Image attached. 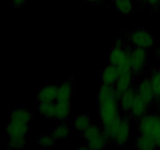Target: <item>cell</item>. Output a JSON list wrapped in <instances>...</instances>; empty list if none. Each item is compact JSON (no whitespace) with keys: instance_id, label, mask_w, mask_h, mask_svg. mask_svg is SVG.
<instances>
[{"instance_id":"obj_9","label":"cell","mask_w":160,"mask_h":150,"mask_svg":"<svg viewBox=\"0 0 160 150\" xmlns=\"http://www.w3.org/2000/svg\"><path fill=\"white\" fill-rule=\"evenodd\" d=\"M149 107L148 105L146 104L145 101L142 98V97L136 94L135 98H134V102H133L132 106H131V112H130L129 119L134 120H138L148 114L149 112Z\"/></svg>"},{"instance_id":"obj_22","label":"cell","mask_w":160,"mask_h":150,"mask_svg":"<svg viewBox=\"0 0 160 150\" xmlns=\"http://www.w3.org/2000/svg\"><path fill=\"white\" fill-rule=\"evenodd\" d=\"M70 128L67 123H61L52 129L51 135L56 140H64L70 138Z\"/></svg>"},{"instance_id":"obj_21","label":"cell","mask_w":160,"mask_h":150,"mask_svg":"<svg viewBox=\"0 0 160 150\" xmlns=\"http://www.w3.org/2000/svg\"><path fill=\"white\" fill-rule=\"evenodd\" d=\"M150 81L155 98H156L160 95V68L153 67L150 71H148Z\"/></svg>"},{"instance_id":"obj_14","label":"cell","mask_w":160,"mask_h":150,"mask_svg":"<svg viewBox=\"0 0 160 150\" xmlns=\"http://www.w3.org/2000/svg\"><path fill=\"white\" fill-rule=\"evenodd\" d=\"M125 49V43L121 38H118L116 40L114 45L112 46V50L109 54V62L111 64L117 66L120 62Z\"/></svg>"},{"instance_id":"obj_17","label":"cell","mask_w":160,"mask_h":150,"mask_svg":"<svg viewBox=\"0 0 160 150\" xmlns=\"http://www.w3.org/2000/svg\"><path fill=\"white\" fill-rule=\"evenodd\" d=\"M56 117L55 119L63 121L69 117L71 111L70 102L56 101Z\"/></svg>"},{"instance_id":"obj_12","label":"cell","mask_w":160,"mask_h":150,"mask_svg":"<svg viewBox=\"0 0 160 150\" xmlns=\"http://www.w3.org/2000/svg\"><path fill=\"white\" fill-rule=\"evenodd\" d=\"M72 79L73 78H67L58 86L56 101H71L74 89Z\"/></svg>"},{"instance_id":"obj_1","label":"cell","mask_w":160,"mask_h":150,"mask_svg":"<svg viewBox=\"0 0 160 150\" xmlns=\"http://www.w3.org/2000/svg\"><path fill=\"white\" fill-rule=\"evenodd\" d=\"M96 106L101 120V127H106L120 112L119 98L114 85H102L96 95Z\"/></svg>"},{"instance_id":"obj_26","label":"cell","mask_w":160,"mask_h":150,"mask_svg":"<svg viewBox=\"0 0 160 150\" xmlns=\"http://www.w3.org/2000/svg\"><path fill=\"white\" fill-rule=\"evenodd\" d=\"M27 145L25 137H11L8 142V148L11 149H22Z\"/></svg>"},{"instance_id":"obj_6","label":"cell","mask_w":160,"mask_h":150,"mask_svg":"<svg viewBox=\"0 0 160 150\" xmlns=\"http://www.w3.org/2000/svg\"><path fill=\"white\" fill-rule=\"evenodd\" d=\"M130 131L129 117L122 115L121 123L113 140V144L116 147L123 148L128 145L130 141Z\"/></svg>"},{"instance_id":"obj_31","label":"cell","mask_w":160,"mask_h":150,"mask_svg":"<svg viewBox=\"0 0 160 150\" xmlns=\"http://www.w3.org/2000/svg\"><path fill=\"white\" fill-rule=\"evenodd\" d=\"M83 1L88 2L92 3V4H100L103 2V0H83Z\"/></svg>"},{"instance_id":"obj_33","label":"cell","mask_w":160,"mask_h":150,"mask_svg":"<svg viewBox=\"0 0 160 150\" xmlns=\"http://www.w3.org/2000/svg\"><path fill=\"white\" fill-rule=\"evenodd\" d=\"M77 149H88V146L87 145H84V146H78L77 147Z\"/></svg>"},{"instance_id":"obj_23","label":"cell","mask_w":160,"mask_h":150,"mask_svg":"<svg viewBox=\"0 0 160 150\" xmlns=\"http://www.w3.org/2000/svg\"><path fill=\"white\" fill-rule=\"evenodd\" d=\"M92 123L89 113H82L77 116L74 120L75 128L81 133L84 132Z\"/></svg>"},{"instance_id":"obj_19","label":"cell","mask_w":160,"mask_h":150,"mask_svg":"<svg viewBox=\"0 0 160 150\" xmlns=\"http://www.w3.org/2000/svg\"><path fill=\"white\" fill-rule=\"evenodd\" d=\"M133 148L139 150H154L157 148L154 140L145 134H140L135 140Z\"/></svg>"},{"instance_id":"obj_8","label":"cell","mask_w":160,"mask_h":150,"mask_svg":"<svg viewBox=\"0 0 160 150\" xmlns=\"http://www.w3.org/2000/svg\"><path fill=\"white\" fill-rule=\"evenodd\" d=\"M135 78L133 75L131 70H125L120 73L117 82L114 84L116 93L119 97L127 89L130 88L132 86L136 85Z\"/></svg>"},{"instance_id":"obj_18","label":"cell","mask_w":160,"mask_h":150,"mask_svg":"<svg viewBox=\"0 0 160 150\" xmlns=\"http://www.w3.org/2000/svg\"><path fill=\"white\" fill-rule=\"evenodd\" d=\"M10 120L29 123L33 120V114L28 108L20 107L11 112Z\"/></svg>"},{"instance_id":"obj_27","label":"cell","mask_w":160,"mask_h":150,"mask_svg":"<svg viewBox=\"0 0 160 150\" xmlns=\"http://www.w3.org/2000/svg\"><path fill=\"white\" fill-rule=\"evenodd\" d=\"M56 139L52 135H43L39 138L37 143L41 148H50L55 146V145H56Z\"/></svg>"},{"instance_id":"obj_34","label":"cell","mask_w":160,"mask_h":150,"mask_svg":"<svg viewBox=\"0 0 160 150\" xmlns=\"http://www.w3.org/2000/svg\"><path fill=\"white\" fill-rule=\"evenodd\" d=\"M156 55H157L158 57L160 58V47L159 48H158L157 51H156Z\"/></svg>"},{"instance_id":"obj_24","label":"cell","mask_w":160,"mask_h":150,"mask_svg":"<svg viewBox=\"0 0 160 150\" xmlns=\"http://www.w3.org/2000/svg\"><path fill=\"white\" fill-rule=\"evenodd\" d=\"M113 2L117 11L124 15L131 13L134 7L133 0H113Z\"/></svg>"},{"instance_id":"obj_13","label":"cell","mask_w":160,"mask_h":150,"mask_svg":"<svg viewBox=\"0 0 160 150\" xmlns=\"http://www.w3.org/2000/svg\"><path fill=\"white\" fill-rule=\"evenodd\" d=\"M120 75L118 68L113 64H109L105 67L101 73V81L102 84L106 85H114L117 82Z\"/></svg>"},{"instance_id":"obj_4","label":"cell","mask_w":160,"mask_h":150,"mask_svg":"<svg viewBox=\"0 0 160 150\" xmlns=\"http://www.w3.org/2000/svg\"><path fill=\"white\" fill-rule=\"evenodd\" d=\"M149 50L138 47L131 48L130 59L131 71L134 78H139L146 70V61L149 55Z\"/></svg>"},{"instance_id":"obj_15","label":"cell","mask_w":160,"mask_h":150,"mask_svg":"<svg viewBox=\"0 0 160 150\" xmlns=\"http://www.w3.org/2000/svg\"><path fill=\"white\" fill-rule=\"evenodd\" d=\"M121 120L122 114L119 112L109 124L106 125V127L102 128V132L107 137V138L110 141L111 143H113V140L115 138V136L117 134V131H118L119 127H120V123H121Z\"/></svg>"},{"instance_id":"obj_11","label":"cell","mask_w":160,"mask_h":150,"mask_svg":"<svg viewBox=\"0 0 160 150\" xmlns=\"http://www.w3.org/2000/svg\"><path fill=\"white\" fill-rule=\"evenodd\" d=\"M58 87L53 85H46L41 87L36 92L35 100L38 103L44 102H56L57 98Z\"/></svg>"},{"instance_id":"obj_20","label":"cell","mask_w":160,"mask_h":150,"mask_svg":"<svg viewBox=\"0 0 160 150\" xmlns=\"http://www.w3.org/2000/svg\"><path fill=\"white\" fill-rule=\"evenodd\" d=\"M38 111L45 119L52 120L56 117V102H39Z\"/></svg>"},{"instance_id":"obj_10","label":"cell","mask_w":160,"mask_h":150,"mask_svg":"<svg viewBox=\"0 0 160 150\" xmlns=\"http://www.w3.org/2000/svg\"><path fill=\"white\" fill-rule=\"evenodd\" d=\"M30 130L29 123L9 120L6 126V134L9 138L26 137Z\"/></svg>"},{"instance_id":"obj_16","label":"cell","mask_w":160,"mask_h":150,"mask_svg":"<svg viewBox=\"0 0 160 150\" xmlns=\"http://www.w3.org/2000/svg\"><path fill=\"white\" fill-rule=\"evenodd\" d=\"M111 142L107 138L105 134L102 132L96 137L86 142V145L88 149H103L109 148L111 145Z\"/></svg>"},{"instance_id":"obj_5","label":"cell","mask_w":160,"mask_h":150,"mask_svg":"<svg viewBox=\"0 0 160 150\" xmlns=\"http://www.w3.org/2000/svg\"><path fill=\"white\" fill-rule=\"evenodd\" d=\"M142 75H144L143 78L141 79L138 84L136 85L137 93L146 102L149 109H152L156 106V98H155L152 88L148 71L145 70Z\"/></svg>"},{"instance_id":"obj_2","label":"cell","mask_w":160,"mask_h":150,"mask_svg":"<svg viewBox=\"0 0 160 150\" xmlns=\"http://www.w3.org/2000/svg\"><path fill=\"white\" fill-rule=\"evenodd\" d=\"M120 38L126 45L131 47L151 49L155 45L153 36L142 28H134L129 31H123L120 33Z\"/></svg>"},{"instance_id":"obj_3","label":"cell","mask_w":160,"mask_h":150,"mask_svg":"<svg viewBox=\"0 0 160 150\" xmlns=\"http://www.w3.org/2000/svg\"><path fill=\"white\" fill-rule=\"evenodd\" d=\"M139 134H145L154 140L157 148L160 149V113L148 112L136 120Z\"/></svg>"},{"instance_id":"obj_28","label":"cell","mask_w":160,"mask_h":150,"mask_svg":"<svg viewBox=\"0 0 160 150\" xmlns=\"http://www.w3.org/2000/svg\"><path fill=\"white\" fill-rule=\"evenodd\" d=\"M147 5L152 12H157L160 9V0H147Z\"/></svg>"},{"instance_id":"obj_30","label":"cell","mask_w":160,"mask_h":150,"mask_svg":"<svg viewBox=\"0 0 160 150\" xmlns=\"http://www.w3.org/2000/svg\"><path fill=\"white\" fill-rule=\"evenodd\" d=\"M27 0H12V6L14 7H21L22 6L25 4Z\"/></svg>"},{"instance_id":"obj_29","label":"cell","mask_w":160,"mask_h":150,"mask_svg":"<svg viewBox=\"0 0 160 150\" xmlns=\"http://www.w3.org/2000/svg\"><path fill=\"white\" fill-rule=\"evenodd\" d=\"M134 6H137L139 9H142L147 5V0H133Z\"/></svg>"},{"instance_id":"obj_7","label":"cell","mask_w":160,"mask_h":150,"mask_svg":"<svg viewBox=\"0 0 160 150\" xmlns=\"http://www.w3.org/2000/svg\"><path fill=\"white\" fill-rule=\"evenodd\" d=\"M136 94H137L136 85H134L130 88L127 89L119 97V107H120V112L122 115L128 116V117L129 116Z\"/></svg>"},{"instance_id":"obj_25","label":"cell","mask_w":160,"mask_h":150,"mask_svg":"<svg viewBox=\"0 0 160 150\" xmlns=\"http://www.w3.org/2000/svg\"><path fill=\"white\" fill-rule=\"evenodd\" d=\"M102 132V127L96 125L95 123H94L92 122L91 123L90 126L84 131V132L81 133V135L84 138V140L87 142V141L91 140L93 138L96 137L98 134H100Z\"/></svg>"},{"instance_id":"obj_32","label":"cell","mask_w":160,"mask_h":150,"mask_svg":"<svg viewBox=\"0 0 160 150\" xmlns=\"http://www.w3.org/2000/svg\"><path fill=\"white\" fill-rule=\"evenodd\" d=\"M156 106H157L158 109L160 111V95L156 99Z\"/></svg>"}]
</instances>
